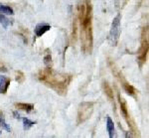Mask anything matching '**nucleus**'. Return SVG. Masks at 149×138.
<instances>
[{"instance_id": "obj_18", "label": "nucleus", "mask_w": 149, "mask_h": 138, "mask_svg": "<svg viewBox=\"0 0 149 138\" xmlns=\"http://www.w3.org/2000/svg\"><path fill=\"white\" fill-rule=\"evenodd\" d=\"M0 133H1V131H0Z\"/></svg>"}, {"instance_id": "obj_15", "label": "nucleus", "mask_w": 149, "mask_h": 138, "mask_svg": "<svg viewBox=\"0 0 149 138\" xmlns=\"http://www.w3.org/2000/svg\"><path fill=\"white\" fill-rule=\"evenodd\" d=\"M52 62V57H51V54H47L46 56L44 57V63L46 66H49Z\"/></svg>"}, {"instance_id": "obj_8", "label": "nucleus", "mask_w": 149, "mask_h": 138, "mask_svg": "<svg viewBox=\"0 0 149 138\" xmlns=\"http://www.w3.org/2000/svg\"><path fill=\"white\" fill-rule=\"evenodd\" d=\"M16 107L19 108V109L27 111V112H30V111L34 109V105H30V103H16Z\"/></svg>"}, {"instance_id": "obj_2", "label": "nucleus", "mask_w": 149, "mask_h": 138, "mask_svg": "<svg viewBox=\"0 0 149 138\" xmlns=\"http://www.w3.org/2000/svg\"><path fill=\"white\" fill-rule=\"evenodd\" d=\"M86 106L85 107V103L81 105V108H80V111H79V122H83L85 121L88 117H90L91 113H92L93 110L90 109H93V103H86Z\"/></svg>"}, {"instance_id": "obj_11", "label": "nucleus", "mask_w": 149, "mask_h": 138, "mask_svg": "<svg viewBox=\"0 0 149 138\" xmlns=\"http://www.w3.org/2000/svg\"><path fill=\"white\" fill-rule=\"evenodd\" d=\"M0 127H2L3 129H5L6 131L11 132V128H10V126H9V125L6 123L5 119H4L3 113H1V112H0Z\"/></svg>"}, {"instance_id": "obj_7", "label": "nucleus", "mask_w": 149, "mask_h": 138, "mask_svg": "<svg viewBox=\"0 0 149 138\" xmlns=\"http://www.w3.org/2000/svg\"><path fill=\"white\" fill-rule=\"evenodd\" d=\"M0 24L3 26L4 29H7L10 25H12V21L9 18L4 15V14H0Z\"/></svg>"}, {"instance_id": "obj_10", "label": "nucleus", "mask_w": 149, "mask_h": 138, "mask_svg": "<svg viewBox=\"0 0 149 138\" xmlns=\"http://www.w3.org/2000/svg\"><path fill=\"white\" fill-rule=\"evenodd\" d=\"M22 120H23V128H24V130H29L31 127L33 126V125L36 124L35 121H32V120H30L27 117H24Z\"/></svg>"}, {"instance_id": "obj_1", "label": "nucleus", "mask_w": 149, "mask_h": 138, "mask_svg": "<svg viewBox=\"0 0 149 138\" xmlns=\"http://www.w3.org/2000/svg\"><path fill=\"white\" fill-rule=\"evenodd\" d=\"M120 21H121L120 14H118V15L112 20L111 27H110L109 35V43L110 46H116L117 42H118V40H119L120 33H121Z\"/></svg>"}, {"instance_id": "obj_13", "label": "nucleus", "mask_w": 149, "mask_h": 138, "mask_svg": "<svg viewBox=\"0 0 149 138\" xmlns=\"http://www.w3.org/2000/svg\"><path fill=\"white\" fill-rule=\"evenodd\" d=\"M103 89H104V91H105V94H107V96L110 98V100H112L113 98V93H112V89L109 86V84L107 83H104L103 84Z\"/></svg>"}, {"instance_id": "obj_16", "label": "nucleus", "mask_w": 149, "mask_h": 138, "mask_svg": "<svg viewBox=\"0 0 149 138\" xmlns=\"http://www.w3.org/2000/svg\"><path fill=\"white\" fill-rule=\"evenodd\" d=\"M0 72H7V68L4 66V65L2 64L1 62H0Z\"/></svg>"}, {"instance_id": "obj_12", "label": "nucleus", "mask_w": 149, "mask_h": 138, "mask_svg": "<svg viewBox=\"0 0 149 138\" xmlns=\"http://www.w3.org/2000/svg\"><path fill=\"white\" fill-rule=\"evenodd\" d=\"M119 101H120V108H121V112L122 114H123L124 118H128V112H127V108H126V105L125 102L123 101V100L119 96Z\"/></svg>"}, {"instance_id": "obj_3", "label": "nucleus", "mask_w": 149, "mask_h": 138, "mask_svg": "<svg viewBox=\"0 0 149 138\" xmlns=\"http://www.w3.org/2000/svg\"><path fill=\"white\" fill-rule=\"evenodd\" d=\"M147 52H148V41H147V39H146L145 41H143L142 46H141V49H140V53L138 54V62H139L140 67L145 63Z\"/></svg>"}, {"instance_id": "obj_14", "label": "nucleus", "mask_w": 149, "mask_h": 138, "mask_svg": "<svg viewBox=\"0 0 149 138\" xmlns=\"http://www.w3.org/2000/svg\"><path fill=\"white\" fill-rule=\"evenodd\" d=\"M123 89H124V91H125L128 94H130V95H134V93H135V89L129 84H124Z\"/></svg>"}, {"instance_id": "obj_9", "label": "nucleus", "mask_w": 149, "mask_h": 138, "mask_svg": "<svg viewBox=\"0 0 149 138\" xmlns=\"http://www.w3.org/2000/svg\"><path fill=\"white\" fill-rule=\"evenodd\" d=\"M0 13L4 14V15H13L14 11L11 7L3 5V4H0Z\"/></svg>"}, {"instance_id": "obj_6", "label": "nucleus", "mask_w": 149, "mask_h": 138, "mask_svg": "<svg viewBox=\"0 0 149 138\" xmlns=\"http://www.w3.org/2000/svg\"><path fill=\"white\" fill-rule=\"evenodd\" d=\"M107 130L109 132V136L110 138L113 137L114 135V122L109 116H107Z\"/></svg>"}, {"instance_id": "obj_17", "label": "nucleus", "mask_w": 149, "mask_h": 138, "mask_svg": "<svg viewBox=\"0 0 149 138\" xmlns=\"http://www.w3.org/2000/svg\"><path fill=\"white\" fill-rule=\"evenodd\" d=\"M14 115H15V117L18 118V119L20 118V115H19V113H17V112H14Z\"/></svg>"}, {"instance_id": "obj_5", "label": "nucleus", "mask_w": 149, "mask_h": 138, "mask_svg": "<svg viewBox=\"0 0 149 138\" xmlns=\"http://www.w3.org/2000/svg\"><path fill=\"white\" fill-rule=\"evenodd\" d=\"M10 84V79L5 76H0V93H6Z\"/></svg>"}, {"instance_id": "obj_4", "label": "nucleus", "mask_w": 149, "mask_h": 138, "mask_svg": "<svg viewBox=\"0 0 149 138\" xmlns=\"http://www.w3.org/2000/svg\"><path fill=\"white\" fill-rule=\"evenodd\" d=\"M51 29V26L49 24H46V23H41V24H38L35 28V34L37 37H42L47 31H49Z\"/></svg>"}]
</instances>
